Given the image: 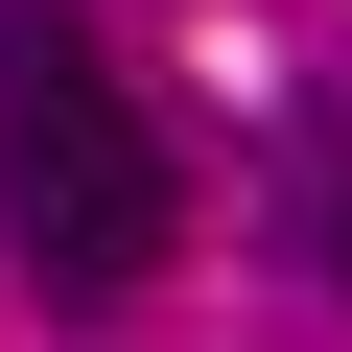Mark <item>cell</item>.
<instances>
[{
  "mask_svg": "<svg viewBox=\"0 0 352 352\" xmlns=\"http://www.w3.org/2000/svg\"><path fill=\"white\" fill-rule=\"evenodd\" d=\"M0 235L71 305L164 282V235H188V188H164V141H141V94H118V47L71 0H0Z\"/></svg>",
  "mask_w": 352,
  "mask_h": 352,
  "instance_id": "cell-1",
  "label": "cell"
},
{
  "mask_svg": "<svg viewBox=\"0 0 352 352\" xmlns=\"http://www.w3.org/2000/svg\"><path fill=\"white\" fill-rule=\"evenodd\" d=\"M305 235H329V282H352V164H305Z\"/></svg>",
  "mask_w": 352,
  "mask_h": 352,
  "instance_id": "cell-2",
  "label": "cell"
}]
</instances>
